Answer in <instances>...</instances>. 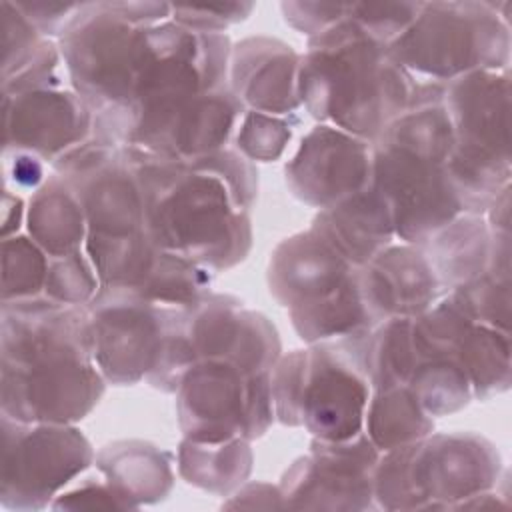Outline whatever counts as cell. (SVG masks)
Returning a JSON list of instances; mask_svg holds the SVG:
<instances>
[{
    "label": "cell",
    "instance_id": "33",
    "mask_svg": "<svg viewBox=\"0 0 512 512\" xmlns=\"http://www.w3.org/2000/svg\"><path fill=\"white\" fill-rule=\"evenodd\" d=\"M52 508H128L122 496L106 482H86L84 486L58 496Z\"/></svg>",
    "mask_w": 512,
    "mask_h": 512
},
{
    "label": "cell",
    "instance_id": "25",
    "mask_svg": "<svg viewBox=\"0 0 512 512\" xmlns=\"http://www.w3.org/2000/svg\"><path fill=\"white\" fill-rule=\"evenodd\" d=\"M98 290L100 282L96 270L90 258L80 250L68 256L50 258L44 286V296L48 300L66 306H84L96 296Z\"/></svg>",
    "mask_w": 512,
    "mask_h": 512
},
{
    "label": "cell",
    "instance_id": "2",
    "mask_svg": "<svg viewBox=\"0 0 512 512\" xmlns=\"http://www.w3.org/2000/svg\"><path fill=\"white\" fill-rule=\"evenodd\" d=\"M104 394L86 306L44 298L2 304V414L72 424Z\"/></svg>",
    "mask_w": 512,
    "mask_h": 512
},
{
    "label": "cell",
    "instance_id": "32",
    "mask_svg": "<svg viewBox=\"0 0 512 512\" xmlns=\"http://www.w3.org/2000/svg\"><path fill=\"white\" fill-rule=\"evenodd\" d=\"M46 162L32 152L4 150V178L6 186L12 184L16 190L36 192L44 184Z\"/></svg>",
    "mask_w": 512,
    "mask_h": 512
},
{
    "label": "cell",
    "instance_id": "30",
    "mask_svg": "<svg viewBox=\"0 0 512 512\" xmlns=\"http://www.w3.org/2000/svg\"><path fill=\"white\" fill-rule=\"evenodd\" d=\"M348 4H324V2H284L282 12L286 22L310 38L338 24L348 14Z\"/></svg>",
    "mask_w": 512,
    "mask_h": 512
},
{
    "label": "cell",
    "instance_id": "14",
    "mask_svg": "<svg viewBox=\"0 0 512 512\" xmlns=\"http://www.w3.org/2000/svg\"><path fill=\"white\" fill-rule=\"evenodd\" d=\"M284 174L298 200L318 210L328 208L370 186L372 142L318 124L302 138Z\"/></svg>",
    "mask_w": 512,
    "mask_h": 512
},
{
    "label": "cell",
    "instance_id": "17",
    "mask_svg": "<svg viewBox=\"0 0 512 512\" xmlns=\"http://www.w3.org/2000/svg\"><path fill=\"white\" fill-rule=\"evenodd\" d=\"M356 268L360 266L350 264L326 240L308 230L276 246L268 266V284L284 308L296 310L332 296Z\"/></svg>",
    "mask_w": 512,
    "mask_h": 512
},
{
    "label": "cell",
    "instance_id": "23",
    "mask_svg": "<svg viewBox=\"0 0 512 512\" xmlns=\"http://www.w3.org/2000/svg\"><path fill=\"white\" fill-rule=\"evenodd\" d=\"M178 460L186 482L216 494H228L250 474L252 452L248 440L242 438L212 444L186 438Z\"/></svg>",
    "mask_w": 512,
    "mask_h": 512
},
{
    "label": "cell",
    "instance_id": "28",
    "mask_svg": "<svg viewBox=\"0 0 512 512\" xmlns=\"http://www.w3.org/2000/svg\"><path fill=\"white\" fill-rule=\"evenodd\" d=\"M422 2H380L356 4L350 2L348 18L364 28L372 38L390 44L396 40L418 16Z\"/></svg>",
    "mask_w": 512,
    "mask_h": 512
},
{
    "label": "cell",
    "instance_id": "18",
    "mask_svg": "<svg viewBox=\"0 0 512 512\" xmlns=\"http://www.w3.org/2000/svg\"><path fill=\"white\" fill-rule=\"evenodd\" d=\"M446 292L492 268L510 270V232H494L484 214H462L420 244Z\"/></svg>",
    "mask_w": 512,
    "mask_h": 512
},
{
    "label": "cell",
    "instance_id": "19",
    "mask_svg": "<svg viewBox=\"0 0 512 512\" xmlns=\"http://www.w3.org/2000/svg\"><path fill=\"white\" fill-rule=\"evenodd\" d=\"M310 230L354 266L370 262L396 236L390 210L372 186L318 210Z\"/></svg>",
    "mask_w": 512,
    "mask_h": 512
},
{
    "label": "cell",
    "instance_id": "6",
    "mask_svg": "<svg viewBox=\"0 0 512 512\" xmlns=\"http://www.w3.org/2000/svg\"><path fill=\"white\" fill-rule=\"evenodd\" d=\"M500 456L478 434H436L386 452L374 470V500L386 510L464 508L494 488Z\"/></svg>",
    "mask_w": 512,
    "mask_h": 512
},
{
    "label": "cell",
    "instance_id": "3",
    "mask_svg": "<svg viewBox=\"0 0 512 512\" xmlns=\"http://www.w3.org/2000/svg\"><path fill=\"white\" fill-rule=\"evenodd\" d=\"M452 124L442 84L418 82L410 106L372 142L370 186L386 202L394 234L406 244H424L466 212L450 174Z\"/></svg>",
    "mask_w": 512,
    "mask_h": 512
},
{
    "label": "cell",
    "instance_id": "27",
    "mask_svg": "<svg viewBox=\"0 0 512 512\" xmlns=\"http://www.w3.org/2000/svg\"><path fill=\"white\" fill-rule=\"evenodd\" d=\"M2 38H4V74L8 80L26 70L46 48L50 40H44L38 28L14 6V2H2Z\"/></svg>",
    "mask_w": 512,
    "mask_h": 512
},
{
    "label": "cell",
    "instance_id": "10",
    "mask_svg": "<svg viewBox=\"0 0 512 512\" xmlns=\"http://www.w3.org/2000/svg\"><path fill=\"white\" fill-rule=\"evenodd\" d=\"M178 420L194 442L254 440L274 420L272 372L248 374L228 360H202L178 388Z\"/></svg>",
    "mask_w": 512,
    "mask_h": 512
},
{
    "label": "cell",
    "instance_id": "12",
    "mask_svg": "<svg viewBox=\"0 0 512 512\" xmlns=\"http://www.w3.org/2000/svg\"><path fill=\"white\" fill-rule=\"evenodd\" d=\"M94 362L114 384L148 378L160 364L174 306L156 304L126 288H100L86 304Z\"/></svg>",
    "mask_w": 512,
    "mask_h": 512
},
{
    "label": "cell",
    "instance_id": "11",
    "mask_svg": "<svg viewBox=\"0 0 512 512\" xmlns=\"http://www.w3.org/2000/svg\"><path fill=\"white\" fill-rule=\"evenodd\" d=\"M92 460L90 442L70 424L20 422L2 414L4 508H44Z\"/></svg>",
    "mask_w": 512,
    "mask_h": 512
},
{
    "label": "cell",
    "instance_id": "5",
    "mask_svg": "<svg viewBox=\"0 0 512 512\" xmlns=\"http://www.w3.org/2000/svg\"><path fill=\"white\" fill-rule=\"evenodd\" d=\"M370 330L294 350L272 368L274 416L304 426L320 440H346L362 432L370 400L364 350Z\"/></svg>",
    "mask_w": 512,
    "mask_h": 512
},
{
    "label": "cell",
    "instance_id": "31",
    "mask_svg": "<svg viewBox=\"0 0 512 512\" xmlns=\"http://www.w3.org/2000/svg\"><path fill=\"white\" fill-rule=\"evenodd\" d=\"M14 6L38 28L42 36H62L84 2H14Z\"/></svg>",
    "mask_w": 512,
    "mask_h": 512
},
{
    "label": "cell",
    "instance_id": "16",
    "mask_svg": "<svg viewBox=\"0 0 512 512\" xmlns=\"http://www.w3.org/2000/svg\"><path fill=\"white\" fill-rule=\"evenodd\" d=\"M300 56L272 38H246L230 52V90L250 112L292 116L298 96Z\"/></svg>",
    "mask_w": 512,
    "mask_h": 512
},
{
    "label": "cell",
    "instance_id": "26",
    "mask_svg": "<svg viewBox=\"0 0 512 512\" xmlns=\"http://www.w3.org/2000/svg\"><path fill=\"white\" fill-rule=\"evenodd\" d=\"M292 136V120L288 116H272L246 110L238 130V152L248 160L270 162L280 158Z\"/></svg>",
    "mask_w": 512,
    "mask_h": 512
},
{
    "label": "cell",
    "instance_id": "21",
    "mask_svg": "<svg viewBox=\"0 0 512 512\" xmlns=\"http://www.w3.org/2000/svg\"><path fill=\"white\" fill-rule=\"evenodd\" d=\"M96 464L128 508L160 500L172 486V472L166 456L144 442H118L106 446L98 454Z\"/></svg>",
    "mask_w": 512,
    "mask_h": 512
},
{
    "label": "cell",
    "instance_id": "29",
    "mask_svg": "<svg viewBox=\"0 0 512 512\" xmlns=\"http://www.w3.org/2000/svg\"><path fill=\"white\" fill-rule=\"evenodd\" d=\"M252 4H218V6H172V20L180 26L200 32H222L228 24L244 20Z\"/></svg>",
    "mask_w": 512,
    "mask_h": 512
},
{
    "label": "cell",
    "instance_id": "7",
    "mask_svg": "<svg viewBox=\"0 0 512 512\" xmlns=\"http://www.w3.org/2000/svg\"><path fill=\"white\" fill-rule=\"evenodd\" d=\"M502 4L422 2L414 22L388 44V52L412 78L448 84L478 70L510 64V28Z\"/></svg>",
    "mask_w": 512,
    "mask_h": 512
},
{
    "label": "cell",
    "instance_id": "4",
    "mask_svg": "<svg viewBox=\"0 0 512 512\" xmlns=\"http://www.w3.org/2000/svg\"><path fill=\"white\" fill-rule=\"evenodd\" d=\"M416 84L392 60L388 44L372 38L348 14L312 36L300 56V104L322 124L368 142L406 112Z\"/></svg>",
    "mask_w": 512,
    "mask_h": 512
},
{
    "label": "cell",
    "instance_id": "13",
    "mask_svg": "<svg viewBox=\"0 0 512 512\" xmlns=\"http://www.w3.org/2000/svg\"><path fill=\"white\" fill-rule=\"evenodd\" d=\"M380 450L366 432L346 440L312 442V454L284 474V508H368L374 500V470Z\"/></svg>",
    "mask_w": 512,
    "mask_h": 512
},
{
    "label": "cell",
    "instance_id": "22",
    "mask_svg": "<svg viewBox=\"0 0 512 512\" xmlns=\"http://www.w3.org/2000/svg\"><path fill=\"white\" fill-rule=\"evenodd\" d=\"M364 426L370 442L380 452H390L432 434L434 416L422 408L406 386H398L372 394Z\"/></svg>",
    "mask_w": 512,
    "mask_h": 512
},
{
    "label": "cell",
    "instance_id": "1",
    "mask_svg": "<svg viewBox=\"0 0 512 512\" xmlns=\"http://www.w3.org/2000/svg\"><path fill=\"white\" fill-rule=\"evenodd\" d=\"M136 150L154 244L208 272L242 262L252 246L250 206L258 188L252 162L226 146L192 160Z\"/></svg>",
    "mask_w": 512,
    "mask_h": 512
},
{
    "label": "cell",
    "instance_id": "15",
    "mask_svg": "<svg viewBox=\"0 0 512 512\" xmlns=\"http://www.w3.org/2000/svg\"><path fill=\"white\" fill-rule=\"evenodd\" d=\"M358 278L376 324L388 318H414L446 294L430 260L416 244H390L358 268Z\"/></svg>",
    "mask_w": 512,
    "mask_h": 512
},
{
    "label": "cell",
    "instance_id": "8",
    "mask_svg": "<svg viewBox=\"0 0 512 512\" xmlns=\"http://www.w3.org/2000/svg\"><path fill=\"white\" fill-rule=\"evenodd\" d=\"M442 100L454 132L450 174L468 214H484L510 186V76L478 70L442 86Z\"/></svg>",
    "mask_w": 512,
    "mask_h": 512
},
{
    "label": "cell",
    "instance_id": "20",
    "mask_svg": "<svg viewBox=\"0 0 512 512\" xmlns=\"http://www.w3.org/2000/svg\"><path fill=\"white\" fill-rule=\"evenodd\" d=\"M26 226L30 238L50 258L78 252L88 234L84 206L74 188L58 174L50 176L30 198Z\"/></svg>",
    "mask_w": 512,
    "mask_h": 512
},
{
    "label": "cell",
    "instance_id": "9",
    "mask_svg": "<svg viewBox=\"0 0 512 512\" xmlns=\"http://www.w3.org/2000/svg\"><path fill=\"white\" fill-rule=\"evenodd\" d=\"M60 50L50 42L20 74L2 80L4 150L56 162L94 132V112L58 74Z\"/></svg>",
    "mask_w": 512,
    "mask_h": 512
},
{
    "label": "cell",
    "instance_id": "24",
    "mask_svg": "<svg viewBox=\"0 0 512 512\" xmlns=\"http://www.w3.org/2000/svg\"><path fill=\"white\" fill-rule=\"evenodd\" d=\"M50 256L28 236L2 238V300H28L44 294Z\"/></svg>",
    "mask_w": 512,
    "mask_h": 512
}]
</instances>
